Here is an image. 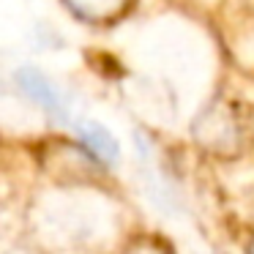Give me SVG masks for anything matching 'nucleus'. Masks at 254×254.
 <instances>
[{
    "label": "nucleus",
    "mask_w": 254,
    "mask_h": 254,
    "mask_svg": "<svg viewBox=\"0 0 254 254\" xmlns=\"http://www.w3.org/2000/svg\"><path fill=\"white\" fill-rule=\"evenodd\" d=\"M126 254H170L161 243H153V241H139V243H134L131 249H128Z\"/></svg>",
    "instance_id": "obj_4"
},
{
    "label": "nucleus",
    "mask_w": 254,
    "mask_h": 254,
    "mask_svg": "<svg viewBox=\"0 0 254 254\" xmlns=\"http://www.w3.org/2000/svg\"><path fill=\"white\" fill-rule=\"evenodd\" d=\"M137 0H63V6L77 19L88 25H112L121 22L134 8Z\"/></svg>",
    "instance_id": "obj_1"
},
{
    "label": "nucleus",
    "mask_w": 254,
    "mask_h": 254,
    "mask_svg": "<svg viewBox=\"0 0 254 254\" xmlns=\"http://www.w3.org/2000/svg\"><path fill=\"white\" fill-rule=\"evenodd\" d=\"M17 85L22 88V93L28 96V99H33L44 112H50V115H55V118H66V101H63V96L55 90V85H52L41 71H36V68H22V71L17 74Z\"/></svg>",
    "instance_id": "obj_2"
},
{
    "label": "nucleus",
    "mask_w": 254,
    "mask_h": 254,
    "mask_svg": "<svg viewBox=\"0 0 254 254\" xmlns=\"http://www.w3.org/2000/svg\"><path fill=\"white\" fill-rule=\"evenodd\" d=\"M77 131H79V139L85 142V148H88L96 159L112 164V161L121 156V148H118L115 137H112L101 123H93V121H90V123H79Z\"/></svg>",
    "instance_id": "obj_3"
}]
</instances>
